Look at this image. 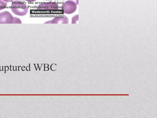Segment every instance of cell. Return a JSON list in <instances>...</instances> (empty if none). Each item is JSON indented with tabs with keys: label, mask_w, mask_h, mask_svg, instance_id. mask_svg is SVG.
<instances>
[{
	"label": "cell",
	"mask_w": 157,
	"mask_h": 118,
	"mask_svg": "<svg viewBox=\"0 0 157 118\" xmlns=\"http://www.w3.org/2000/svg\"><path fill=\"white\" fill-rule=\"evenodd\" d=\"M11 10L15 14L23 16L27 14L28 8L27 5L23 2L15 1L12 3Z\"/></svg>",
	"instance_id": "cell-1"
},
{
	"label": "cell",
	"mask_w": 157,
	"mask_h": 118,
	"mask_svg": "<svg viewBox=\"0 0 157 118\" xmlns=\"http://www.w3.org/2000/svg\"><path fill=\"white\" fill-rule=\"evenodd\" d=\"M21 20L16 17H13L8 11L0 13V24H21Z\"/></svg>",
	"instance_id": "cell-2"
},
{
	"label": "cell",
	"mask_w": 157,
	"mask_h": 118,
	"mask_svg": "<svg viewBox=\"0 0 157 118\" xmlns=\"http://www.w3.org/2000/svg\"><path fill=\"white\" fill-rule=\"evenodd\" d=\"M59 10L58 5L54 2H43L40 4L37 7V10L40 12H54Z\"/></svg>",
	"instance_id": "cell-3"
},
{
	"label": "cell",
	"mask_w": 157,
	"mask_h": 118,
	"mask_svg": "<svg viewBox=\"0 0 157 118\" xmlns=\"http://www.w3.org/2000/svg\"><path fill=\"white\" fill-rule=\"evenodd\" d=\"M77 8V5L75 3L69 1L64 2L61 6V9L63 13L68 14L75 12Z\"/></svg>",
	"instance_id": "cell-4"
},
{
	"label": "cell",
	"mask_w": 157,
	"mask_h": 118,
	"mask_svg": "<svg viewBox=\"0 0 157 118\" xmlns=\"http://www.w3.org/2000/svg\"><path fill=\"white\" fill-rule=\"evenodd\" d=\"M69 20L68 18L66 16L63 15L56 16L52 19L45 22V24H68Z\"/></svg>",
	"instance_id": "cell-5"
},
{
	"label": "cell",
	"mask_w": 157,
	"mask_h": 118,
	"mask_svg": "<svg viewBox=\"0 0 157 118\" xmlns=\"http://www.w3.org/2000/svg\"><path fill=\"white\" fill-rule=\"evenodd\" d=\"M7 6V2L3 0H0V10L6 8Z\"/></svg>",
	"instance_id": "cell-6"
},
{
	"label": "cell",
	"mask_w": 157,
	"mask_h": 118,
	"mask_svg": "<svg viewBox=\"0 0 157 118\" xmlns=\"http://www.w3.org/2000/svg\"><path fill=\"white\" fill-rule=\"evenodd\" d=\"M78 20V15L76 14L74 16L71 18V24H76Z\"/></svg>",
	"instance_id": "cell-7"
},
{
	"label": "cell",
	"mask_w": 157,
	"mask_h": 118,
	"mask_svg": "<svg viewBox=\"0 0 157 118\" xmlns=\"http://www.w3.org/2000/svg\"><path fill=\"white\" fill-rule=\"evenodd\" d=\"M68 1L73 2L76 5H78V0H68Z\"/></svg>",
	"instance_id": "cell-8"
},
{
	"label": "cell",
	"mask_w": 157,
	"mask_h": 118,
	"mask_svg": "<svg viewBox=\"0 0 157 118\" xmlns=\"http://www.w3.org/2000/svg\"><path fill=\"white\" fill-rule=\"evenodd\" d=\"M26 0V1H27L28 2H32L35 1H36V0Z\"/></svg>",
	"instance_id": "cell-9"
},
{
	"label": "cell",
	"mask_w": 157,
	"mask_h": 118,
	"mask_svg": "<svg viewBox=\"0 0 157 118\" xmlns=\"http://www.w3.org/2000/svg\"><path fill=\"white\" fill-rule=\"evenodd\" d=\"M6 2H10L14 0H3Z\"/></svg>",
	"instance_id": "cell-10"
}]
</instances>
